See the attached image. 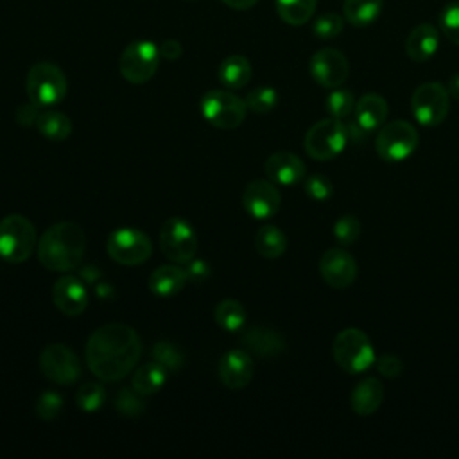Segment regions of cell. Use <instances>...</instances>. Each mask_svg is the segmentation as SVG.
Here are the masks:
<instances>
[{
    "instance_id": "20",
    "label": "cell",
    "mask_w": 459,
    "mask_h": 459,
    "mask_svg": "<svg viewBox=\"0 0 459 459\" xmlns=\"http://www.w3.org/2000/svg\"><path fill=\"white\" fill-rule=\"evenodd\" d=\"M242 344L247 351L262 359H274L285 350L281 333L267 326H249L242 335Z\"/></svg>"
},
{
    "instance_id": "38",
    "label": "cell",
    "mask_w": 459,
    "mask_h": 459,
    "mask_svg": "<svg viewBox=\"0 0 459 459\" xmlns=\"http://www.w3.org/2000/svg\"><path fill=\"white\" fill-rule=\"evenodd\" d=\"M344 27V18L337 13H326L321 14L319 18H316L314 25H312V32L319 38V39H333L342 32Z\"/></svg>"
},
{
    "instance_id": "33",
    "label": "cell",
    "mask_w": 459,
    "mask_h": 459,
    "mask_svg": "<svg viewBox=\"0 0 459 459\" xmlns=\"http://www.w3.org/2000/svg\"><path fill=\"white\" fill-rule=\"evenodd\" d=\"M355 102L357 100H355V97H353V93L350 90H346V88H333L330 91V95L326 97V111H328L330 117L342 120V118H346V117H350L353 113Z\"/></svg>"
},
{
    "instance_id": "18",
    "label": "cell",
    "mask_w": 459,
    "mask_h": 459,
    "mask_svg": "<svg viewBox=\"0 0 459 459\" xmlns=\"http://www.w3.org/2000/svg\"><path fill=\"white\" fill-rule=\"evenodd\" d=\"M219 378L228 389H244L253 378V359L246 350H228L219 360Z\"/></svg>"
},
{
    "instance_id": "41",
    "label": "cell",
    "mask_w": 459,
    "mask_h": 459,
    "mask_svg": "<svg viewBox=\"0 0 459 459\" xmlns=\"http://www.w3.org/2000/svg\"><path fill=\"white\" fill-rule=\"evenodd\" d=\"M305 194L314 201H326L333 194V185L326 176L312 174L305 179Z\"/></svg>"
},
{
    "instance_id": "7",
    "label": "cell",
    "mask_w": 459,
    "mask_h": 459,
    "mask_svg": "<svg viewBox=\"0 0 459 459\" xmlns=\"http://www.w3.org/2000/svg\"><path fill=\"white\" fill-rule=\"evenodd\" d=\"M418 129L407 120H393L378 129L375 151L384 161H403L418 149Z\"/></svg>"
},
{
    "instance_id": "32",
    "label": "cell",
    "mask_w": 459,
    "mask_h": 459,
    "mask_svg": "<svg viewBox=\"0 0 459 459\" xmlns=\"http://www.w3.org/2000/svg\"><path fill=\"white\" fill-rule=\"evenodd\" d=\"M152 359L161 364L169 373H176L183 368L185 364V355L183 351L170 341H158L154 346H152V351H151Z\"/></svg>"
},
{
    "instance_id": "25",
    "label": "cell",
    "mask_w": 459,
    "mask_h": 459,
    "mask_svg": "<svg viewBox=\"0 0 459 459\" xmlns=\"http://www.w3.org/2000/svg\"><path fill=\"white\" fill-rule=\"evenodd\" d=\"M253 68L247 57L240 56V54H233L228 56L226 59H222V63L219 65V81L222 86L230 88V90H238L244 88L249 79H251Z\"/></svg>"
},
{
    "instance_id": "8",
    "label": "cell",
    "mask_w": 459,
    "mask_h": 459,
    "mask_svg": "<svg viewBox=\"0 0 459 459\" xmlns=\"http://www.w3.org/2000/svg\"><path fill=\"white\" fill-rule=\"evenodd\" d=\"M246 100L228 90H210L201 97L204 120L219 129H235L246 118Z\"/></svg>"
},
{
    "instance_id": "15",
    "label": "cell",
    "mask_w": 459,
    "mask_h": 459,
    "mask_svg": "<svg viewBox=\"0 0 459 459\" xmlns=\"http://www.w3.org/2000/svg\"><path fill=\"white\" fill-rule=\"evenodd\" d=\"M242 204L246 212L255 219H271L276 215L281 204L280 190L271 179H255L246 185L242 194Z\"/></svg>"
},
{
    "instance_id": "23",
    "label": "cell",
    "mask_w": 459,
    "mask_h": 459,
    "mask_svg": "<svg viewBox=\"0 0 459 459\" xmlns=\"http://www.w3.org/2000/svg\"><path fill=\"white\" fill-rule=\"evenodd\" d=\"M384 402V385L377 377L362 378L351 391L350 403L355 414L371 416Z\"/></svg>"
},
{
    "instance_id": "28",
    "label": "cell",
    "mask_w": 459,
    "mask_h": 459,
    "mask_svg": "<svg viewBox=\"0 0 459 459\" xmlns=\"http://www.w3.org/2000/svg\"><path fill=\"white\" fill-rule=\"evenodd\" d=\"M255 247L264 258L274 260L285 253L287 237L278 226L265 224V226L258 228V231L255 235Z\"/></svg>"
},
{
    "instance_id": "26",
    "label": "cell",
    "mask_w": 459,
    "mask_h": 459,
    "mask_svg": "<svg viewBox=\"0 0 459 459\" xmlns=\"http://www.w3.org/2000/svg\"><path fill=\"white\" fill-rule=\"evenodd\" d=\"M167 369L158 364L156 360L152 362H147V364H142L140 368H136V371L133 373V378H131V387L140 393L142 396H149V394H154L158 393L165 382H167Z\"/></svg>"
},
{
    "instance_id": "42",
    "label": "cell",
    "mask_w": 459,
    "mask_h": 459,
    "mask_svg": "<svg viewBox=\"0 0 459 459\" xmlns=\"http://www.w3.org/2000/svg\"><path fill=\"white\" fill-rule=\"evenodd\" d=\"M375 366H377L378 373L384 375V377H387V378H396V377H400L402 371H403V362H402V359H400L398 355H394V353H385V355L378 357V359L375 360Z\"/></svg>"
},
{
    "instance_id": "13",
    "label": "cell",
    "mask_w": 459,
    "mask_h": 459,
    "mask_svg": "<svg viewBox=\"0 0 459 459\" xmlns=\"http://www.w3.org/2000/svg\"><path fill=\"white\" fill-rule=\"evenodd\" d=\"M39 369L45 378L54 384H74L81 377V362L77 355L65 344H47L39 353Z\"/></svg>"
},
{
    "instance_id": "39",
    "label": "cell",
    "mask_w": 459,
    "mask_h": 459,
    "mask_svg": "<svg viewBox=\"0 0 459 459\" xmlns=\"http://www.w3.org/2000/svg\"><path fill=\"white\" fill-rule=\"evenodd\" d=\"M360 228H362L360 221L355 215L346 213V215L339 217L337 222L333 224V235L339 244L351 246L360 237Z\"/></svg>"
},
{
    "instance_id": "37",
    "label": "cell",
    "mask_w": 459,
    "mask_h": 459,
    "mask_svg": "<svg viewBox=\"0 0 459 459\" xmlns=\"http://www.w3.org/2000/svg\"><path fill=\"white\" fill-rule=\"evenodd\" d=\"M439 27L446 39L459 47V0H454L439 13Z\"/></svg>"
},
{
    "instance_id": "6",
    "label": "cell",
    "mask_w": 459,
    "mask_h": 459,
    "mask_svg": "<svg viewBox=\"0 0 459 459\" xmlns=\"http://www.w3.org/2000/svg\"><path fill=\"white\" fill-rule=\"evenodd\" d=\"M348 142L350 140L346 124L339 118L328 117L310 126V129L305 134L303 145L312 160L328 161L341 154Z\"/></svg>"
},
{
    "instance_id": "35",
    "label": "cell",
    "mask_w": 459,
    "mask_h": 459,
    "mask_svg": "<svg viewBox=\"0 0 459 459\" xmlns=\"http://www.w3.org/2000/svg\"><path fill=\"white\" fill-rule=\"evenodd\" d=\"M115 409L118 414L126 416V418H138L142 416L143 409H145V403L142 400V394L136 393L133 387H124L117 393L115 400Z\"/></svg>"
},
{
    "instance_id": "40",
    "label": "cell",
    "mask_w": 459,
    "mask_h": 459,
    "mask_svg": "<svg viewBox=\"0 0 459 459\" xmlns=\"http://www.w3.org/2000/svg\"><path fill=\"white\" fill-rule=\"evenodd\" d=\"M34 409L41 420H45V421L56 420L63 411V396L56 391H45L38 396Z\"/></svg>"
},
{
    "instance_id": "16",
    "label": "cell",
    "mask_w": 459,
    "mask_h": 459,
    "mask_svg": "<svg viewBox=\"0 0 459 459\" xmlns=\"http://www.w3.org/2000/svg\"><path fill=\"white\" fill-rule=\"evenodd\" d=\"M357 262L344 247H330L319 258V273L333 289H346L357 278Z\"/></svg>"
},
{
    "instance_id": "19",
    "label": "cell",
    "mask_w": 459,
    "mask_h": 459,
    "mask_svg": "<svg viewBox=\"0 0 459 459\" xmlns=\"http://www.w3.org/2000/svg\"><path fill=\"white\" fill-rule=\"evenodd\" d=\"M264 169H265L267 178L273 183L283 185V186H292V185L299 183L305 178V170H307L301 158L289 151L273 152L265 160Z\"/></svg>"
},
{
    "instance_id": "24",
    "label": "cell",
    "mask_w": 459,
    "mask_h": 459,
    "mask_svg": "<svg viewBox=\"0 0 459 459\" xmlns=\"http://www.w3.org/2000/svg\"><path fill=\"white\" fill-rule=\"evenodd\" d=\"M188 281V274L179 265H160L149 276V290L156 296H174Z\"/></svg>"
},
{
    "instance_id": "45",
    "label": "cell",
    "mask_w": 459,
    "mask_h": 459,
    "mask_svg": "<svg viewBox=\"0 0 459 459\" xmlns=\"http://www.w3.org/2000/svg\"><path fill=\"white\" fill-rule=\"evenodd\" d=\"M158 48H160V56L169 59V61H176L181 56V52H183L181 50V43L176 41V39H165L161 43V47H158Z\"/></svg>"
},
{
    "instance_id": "3",
    "label": "cell",
    "mask_w": 459,
    "mask_h": 459,
    "mask_svg": "<svg viewBox=\"0 0 459 459\" xmlns=\"http://www.w3.org/2000/svg\"><path fill=\"white\" fill-rule=\"evenodd\" d=\"M332 355L335 364L350 375L368 371L377 360L369 337L359 328L341 330L333 339Z\"/></svg>"
},
{
    "instance_id": "47",
    "label": "cell",
    "mask_w": 459,
    "mask_h": 459,
    "mask_svg": "<svg viewBox=\"0 0 459 459\" xmlns=\"http://www.w3.org/2000/svg\"><path fill=\"white\" fill-rule=\"evenodd\" d=\"M446 91L450 97L457 99L459 100V72L454 74L450 79H448V84H446Z\"/></svg>"
},
{
    "instance_id": "4",
    "label": "cell",
    "mask_w": 459,
    "mask_h": 459,
    "mask_svg": "<svg viewBox=\"0 0 459 459\" xmlns=\"http://www.w3.org/2000/svg\"><path fill=\"white\" fill-rule=\"evenodd\" d=\"M34 247L36 230L25 215L11 213L0 221V258L20 264L32 255Z\"/></svg>"
},
{
    "instance_id": "10",
    "label": "cell",
    "mask_w": 459,
    "mask_h": 459,
    "mask_svg": "<svg viewBox=\"0 0 459 459\" xmlns=\"http://www.w3.org/2000/svg\"><path fill=\"white\" fill-rule=\"evenodd\" d=\"M160 57V48L152 41L138 39L122 50L118 68L126 81L133 84H143L156 74Z\"/></svg>"
},
{
    "instance_id": "31",
    "label": "cell",
    "mask_w": 459,
    "mask_h": 459,
    "mask_svg": "<svg viewBox=\"0 0 459 459\" xmlns=\"http://www.w3.org/2000/svg\"><path fill=\"white\" fill-rule=\"evenodd\" d=\"M316 5L317 0H276V13L289 25H303L312 18Z\"/></svg>"
},
{
    "instance_id": "29",
    "label": "cell",
    "mask_w": 459,
    "mask_h": 459,
    "mask_svg": "<svg viewBox=\"0 0 459 459\" xmlns=\"http://www.w3.org/2000/svg\"><path fill=\"white\" fill-rule=\"evenodd\" d=\"M36 129L48 140L59 142L70 136L72 133V122L70 118L61 111H39L36 118Z\"/></svg>"
},
{
    "instance_id": "21",
    "label": "cell",
    "mask_w": 459,
    "mask_h": 459,
    "mask_svg": "<svg viewBox=\"0 0 459 459\" xmlns=\"http://www.w3.org/2000/svg\"><path fill=\"white\" fill-rule=\"evenodd\" d=\"M439 47V30L430 23L416 25L405 38V54L416 63L429 61Z\"/></svg>"
},
{
    "instance_id": "14",
    "label": "cell",
    "mask_w": 459,
    "mask_h": 459,
    "mask_svg": "<svg viewBox=\"0 0 459 459\" xmlns=\"http://www.w3.org/2000/svg\"><path fill=\"white\" fill-rule=\"evenodd\" d=\"M350 74V65L346 56L337 48H321L310 57V75L312 79L328 90L344 84Z\"/></svg>"
},
{
    "instance_id": "17",
    "label": "cell",
    "mask_w": 459,
    "mask_h": 459,
    "mask_svg": "<svg viewBox=\"0 0 459 459\" xmlns=\"http://www.w3.org/2000/svg\"><path fill=\"white\" fill-rule=\"evenodd\" d=\"M52 301L65 316H79L86 310L90 294L86 285L72 274L61 276L52 287Z\"/></svg>"
},
{
    "instance_id": "36",
    "label": "cell",
    "mask_w": 459,
    "mask_h": 459,
    "mask_svg": "<svg viewBox=\"0 0 459 459\" xmlns=\"http://www.w3.org/2000/svg\"><path fill=\"white\" fill-rule=\"evenodd\" d=\"M75 400H77V405L82 411H86V412L97 411V409L102 407V403L106 400V389L100 384L88 382V384L79 387V391L75 394Z\"/></svg>"
},
{
    "instance_id": "44",
    "label": "cell",
    "mask_w": 459,
    "mask_h": 459,
    "mask_svg": "<svg viewBox=\"0 0 459 459\" xmlns=\"http://www.w3.org/2000/svg\"><path fill=\"white\" fill-rule=\"evenodd\" d=\"M39 108H41V106H38V104H34V102L20 106L18 111H16V120H18V124H23V126H32V124H36V118H38V115H39Z\"/></svg>"
},
{
    "instance_id": "43",
    "label": "cell",
    "mask_w": 459,
    "mask_h": 459,
    "mask_svg": "<svg viewBox=\"0 0 459 459\" xmlns=\"http://www.w3.org/2000/svg\"><path fill=\"white\" fill-rule=\"evenodd\" d=\"M185 271H186V274H188V280H194V281H201V280H204V278L210 276V267H208V264H206L204 260H195V258H192V260L186 264Z\"/></svg>"
},
{
    "instance_id": "1",
    "label": "cell",
    "mask_w": 459,
    "mask_h": 459,
    "mask_svg": "<svg viewBox=\"0 0 459 459\" xmlns=\"http://www.w3.org/2000/svg\"><path fill=\"white\" fill-rule=\"evenodd\" d=\"M140 353V335L124 323H109L97 328L84 348L90 371L104 382H117L131 373Z\"/></svg>"
},
{
    "instance_id": "12",
    "label": "cell",
    "mask_w": 459,
    "mask_h": 459,
    "mask_svg": "<svg viewBox=\"0 0 459 459\" xmlns=\"http://www.w3.org/2000/svg\"><path fill=\"white\" fill-rule=\"evenodd\" d=\"M160 247L163 255L176 264H188L197 251L194 226L183 217H170L160 231Z\"/></svg>"
},
{
    "instance_id": "30",
    "label": "cell",
    "mask_w": 459,
    "mask_h": 459,
    "mask_svg": "<svg viewBox=\"0 0 459 459\" xmlns=\"http://www.w3.org/2000/svg\"><path fill=\"white\" fill-rule=\"evenodd\" d=\"M215 321L226 332H238L246 325V308L237 299H221L215 307Z\"/></svg>"
},
{
    "instance_id": "46",
    "label": "cell",
    "mask_w": 459,
    "mask_h": 459,
    "mask_svg": "<svg viewBox=\"0 0 459 459\" xmlns=\"http://www.w3.org/2000/svg\"><path fill=\"white\" fill-rule=\"evenodd\" d=\"M228 7L231 9H237V11H246V9H251L258 0H222Z\"/></svg>"
},
{
    "instance_id": "27",
    "label": "cell",
    "mask_w": 459,
    "mask_h": 459,
    "mask_svg": "<svg viewBox=\"0 0 459 459\" xmlns=\"http://www.w3.org/2000/svg\"><path fill=\"white\" fill-rule=\"evenodd\" d=\"M384 0H344V20L353 27L371 25L382 13Z\"/></svg>"
},
{
    "instance_id": "5",
    "label": "cell",
    "mask_w": 459,
    "mask_h": 459,
    "mask_svg": "<svg viewBox=\"0 0 459 459\" xmlns=\"http://www.w3.org/2000/svg\"><path fill=\"white\" fill-rule=\"evenodd\" d=\"M29 100L38 106H54L66 95L65 72L48 61H41L30 66L25 81Z\"/></svg>"
},
{
    "instance_id": "11",
    "label": "cell",
    "mask_w": 459,
    "mask_h": 459,
    "mask_svg": "<svg viewBox=\"0 0 459 459\" xmlns=\"http://www.w3.org/2000/svg\"><path fill=\"white\" fill-rule=\"evenodd\" d=\"M450 109V95L441 82L430 81L420 84L411 97V111L414 118L427 127L439 126Z\"/></svg>"
},
{
    "instance_id": "9",
    "label": "cell",
    "mask_w": 459,
    "mask_h": 459,
    "mask_svg": "<svg viewBox=\"0 0 459 459\" xmlns=\"http://www.w3.org/2000/svg\"><path fill=\"white\" fill-rule=\"evenodd\" d=\"M108 255L122 265H140L149 260L152 253L151 238L138 228H117L106 240Z\"/></svg>"
},
{
    "instance_id": "2",
    "label": "cell",
    "mask_w": 459,
    "mask_h": 459,
    "mask_svg": "<svg viewBox=\"0 0 459 459\" xmlns=\"http://www.w3.org/2000/svg\"><path fill=\"white\" fill-rule=\"evenodd\" d=\"M86 249V237L79 224L61 221L48 226L38 240V260L48 271L66 273L75 269Z\"/></svg>"
},
{
    "instance_id": "34",
    "label": "cell",
    "mask_w": 459,
    "mask_h": 459,
    "mask_svg": "<svg viewBox=\"0 0 459 459\" xmlns=\"http://www.w3.org/2000/svg\"><path fill=\"white\" fill-rule=\"evenodd\" d=\"M244 100L251 111L258 115H265L278 104V93L271 86H256L251 91H247Z\"/></svg>"
},
{
    "instance_id": "22",
    "label": "cell",
    "mask_w": 459,
    "mask_h": 459,
    "mask_svg": "<svg viewBox=\"0 0 459 459\" xmlns=\"http://www.w3.org/2000/svg\"><path fill=\"white\" fill-rule=\"evenodd\" d=\"M387 113H389L387 100L378 93H364L355 102V109H353L355 122L366 133L380 129L387 120Z\"/></svg>"
}]
</instances>
